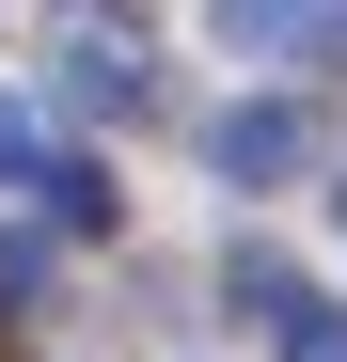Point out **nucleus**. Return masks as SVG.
Masks as SVG:
<instances>
[{"label": "nucleus", "instance_id": "obj_1", "mask_svg": "<svg viewBox=\"0 0 347 362\" xmlns=\"http://www.w3.org/2000/svg\"><path fill=\"white\" fill-rule=\"evenodd\" d=\"M300 158H316V127H300L284 95H237V110H205V173H221V189H284Z\"/></svg>", "mask_w": 347, "mask_h": 362}, {"label": "nucleus", "instance_id": "obj_2", "mask_svg": "<svg viewBox=\"0 0 347 362\" xmlns=\"http://www.w3.org/2000/svg\"><path fill=\"white\" fill-rule=\"evenodd\" d=\"M64 110H142V32H64Z\"/></svg>", "mask_w": 347, "mask_h": 362}, {"label": "nucleus", "instance_id": "obj_3", "mask_svg": "<svg viewBox=\"0 0 347 362\" xmlns=\"http://www.w3.org/2000/svg\"><path fill=\"white\" fill-rule=\"evenodd\" d=\"M221 32H237V47H300V64H347V16H331V0H268V16L237 0Z\"/></svg>", "mask_w": 347, "mask_h": 362}, {"label": "nucleus", "instance_id": "obj_4", "mask_svg": "<svg viewBox=\"0 0 347 362\" xmlns=\"http://www.w3.org/2000/svg\"><path fill=\"white\" fill-rule=\"evenodd\" d=\"M32 189H47V221H64V236H110V173H95V158H47Z\"/></svg>", "mask_w": 347, "mask_h": 362}, {"label": "nucleus", "instance_id": "obj_5", "mask_svg": "<svg viewBox=\"0 0 347 362\" xmlns=\"http://www.w3.org/2000/svg\"><path fill=\"white\" fill-rule=\"evenodd\" d=\"M268 346H284V362H347V299H300V315H284Z\"/></svg>", "mask_w": 347, "mask_h": 362}, {"label": "nucleus", "instance_id": "obj_6", "mask_svg": "<svg viewBox=\"0 0 347 362\" xmlns=\"http://www.w3.org/2000/svg\"><path fill=\"white\" fill-rule=\"evenodd\" d=\"M0 299H47V236H0Z\"/></svg>", "mask_w": 347, "mask_h": 362}, {"label": "nucleus", "instance_id": "obj_7", "mask_svg": "<svg viewBox=\"0 0 347 362\" xmlns=\"http://www.w3.org/2000/svg\"><path fill=\"white\" fill-rule=\"evenodd\" d=\"M0 173H47V158H32V110H16V95H0Z\"/></svg>", "mask_w": 347, "mask_h": 362}, {"label": "nucleus", "instance_id": "obj_8", "mask_svg": "<svg viewBox=\"0 0 347 362\" xmlns=\"http://www.w3.org/2000/svg\"><path fill=\"white\" fill-rule=\"evenodd\" d=\"M331 205H347V189H331Z\"/></svg>", "mask_w": 347, "mask_h": 362}]
</instances>
